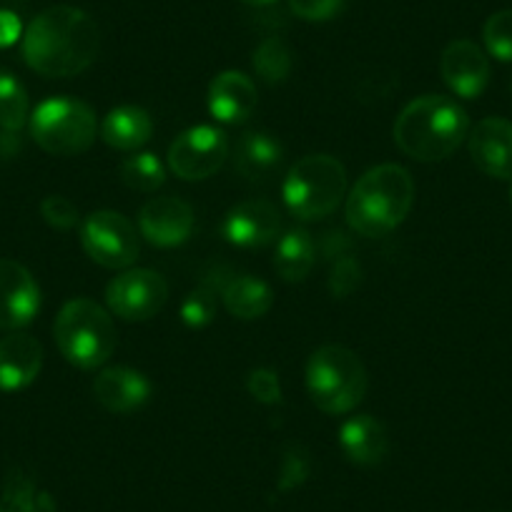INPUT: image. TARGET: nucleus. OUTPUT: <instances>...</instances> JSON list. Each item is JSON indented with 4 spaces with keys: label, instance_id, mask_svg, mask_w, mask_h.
Instances as JSON below:
<instances>
[{
    "label": "nucleus",
    "instance_id": "nucleus-1",
    "mask_svg": "<svg viewBox=\"0 0 512 512\" xmlns=\"http://www.w3.org/2000/svg\"><path fill=\"white\" fill-rule=\"evenodd\" d=\"M101 33L86 11L51 6L23 31V58L46 78H71L86 71L98 56Z\"/></svg>",
    "mask_w": 512,
    "mask_h": 512
},
{
    "label": "nucleus",
    "instance_id": "nucleus-2",
    "mask_svg": "<svg viewBox=\"0 0 512 512\" xmlns=\"http://www.w3.org/2000/svg\"><path fill=\"white\" fill-rule=\"evenodd\" d=\"M470 134L465 108L447 96H420L395 121V144L415 161H442L455 154Z\"/></svg>",
    "mask_w": 512,
    "mask_h": 512
},
{
    "label": "nucleus",
    "instance_id": "nucleus-3",
    "mask_svg": "<svg viewBox=\"0 0 512 512\" xmlns=\"http://www.w3.org/2000/svg\"><path fill=\"white\" fill-rule=\"evenodd\" d=\"M415 204V181L405 166L382 164L354 184L347 199V224L367 239L395 231Z\"/></svg>",
    "mask_w": 512,
    "mask_h": 512
},
{
    "label": "nucleus",
    "instance_id": "nucleus-4",
    "mask_svg": "<svg viewBox=\"0 0 512 512\" xmlns=\"http://www.w3.org/2000/svg\"><path fill=\"white\" fill-rule=\"evenodd\" d=\"M367 369L357 352L342 344H324L307 362V390L327 415H347L367 395Z\"/></svg>",
    "mask_w": 512,
    "mask_h": 512
},
{
    "label": "nucleus",
    "instance_id": "nucleus-5",
    "mask_svg": "<svg viewBox=\"0 0 512 512\" xmlns=\"http://www.w3.org/2000/svg\"><path fill=\"white\" fill-rule=\"evenodd\" d=\"M53 337L68 362L81 369H96L103 367L116 349V324L93 299H71L58 312Z\"/></svg>",
    "mask_w": 512,
    "mask_h": 512
},
{
    "label": "nucleus",
    "instance_id": "nucleus-6",
    "mask_svg": "<svg viewBox=\"0 0 512 512\" xmlns=\"http://www.w3.org/2000/svg\"><path fill=\"white\" fill-rule=\"evenodd\" d=\"M347 194V169L329 154L304 156L284 181V204L297 219L317 221L337 211Z\"/></svg>",
    "mask_w": 512,
    "mask_h": 512
},
{
    "label": "nucleus",
    "instance_id": "nucleus-7",
    "mask_svg": "<svg viewBox=\"0 0 512 512\" xmlns=\"http://www.w3.org/2000/svg\"><path fill=\"white\" fill-rule=\"evenodd\" d=\"M31 136L51 156L83 154L96 139V116L76 98H48L33 111Z\"/></svg>",
    "mask_w": 512,
    "mask_h": 512
},
{
    "label": "nucleus",
    "instance_id": "nucleus-8",
    "mask_svg": "<svg viewBox=\"0 0 512 512\" xmlns=\"http://www.w3.org/2000/svg\"><path fill=\"white\" fill-rule=\"evenodd\" d=\"M81 244L103 269H128L141 249L136 226L118 211H93L81 226Z\"/></svg>",
    "mask_w": 512,
    "mask_h": 512
},
{
    "label": "nucleus",
    "instance_id": "nucleus-9",
    "mask_svg": "<svg viewBox=\"0 0 512 512\" xmlns=\"http://www.w3.org/2000/svg\"><path fill=\"white\" fill-rule=\"evenodd\" d=\"M166 302H169V284L151 269H126L106 287L108 309L126 322H146L156 317Z\"/></svg>",
    "mask_w": 512,
    "mask_h": 512
},
{
    "label": "nucleus",
    "instance_id": "nucleus-10",
    "mask_svg": "<svg viewBox=\"0 0 512 512\" xmlns=\"http://www.w3.org/2000/svg\"><path fill=\"white\" fill-rule=\"evenodd\" d=\"M229 156V141L224 131L214 126H194L174 139L169 146V169L184 181H204L224 166Z\"/></svg>",
    "mask_w": 512,
    "mask_h": 512
},
{
    "label": "nucleus",
    "instance_id": "nucleus-11",
    "mask_svg": "<svg viewBox=\"0 0 512 512\" xmlns=\"http://www.w3.org/2000/svg\"><path fill=\"white\" fill-rule=\"evenodd\" d=\"M41 289L23 264L0 259V329L16 332L36 319Z\"/></svg>",
    "mask_w": 512,
    "mask_h": 512
},
{
    "label": "nucleus",
    "instance_id": "nucleus-12",
    "mask_svg": "<svg viewBox=\"0 0 512 512\" xmlns=\"http://www.w3.org/2000/svg\"><path fill=\"white\" fill-rule=\"evenodd\" d=\"M194 209L184 199L176 196H159V199L146 201L139 214V229L146 241L154 246H171L184 244L194 231Z\"/></svg>",
    "mask_w": 512,
    "mask_h": 512
},
{
    "label": "nucleus",
    "instance_id": "nucleus-13",
    "mask_svg": "<svg viewBox=\"0 0 512 512\" xmlns=\"http://www.w3.org/2000/svg\"><path fill=\"white\" fill-rule=\"evenodd\" d=\"M279 229H282V219H279V209L269 201L249 199L236 204L234 209L226 214L224 231L226 241L241 249H259L277 239Z\"/></svg>",
    "mask_w": 512,
    "mask_h": 512
},
{
    "label": "nucleus",
    "instance_id": "nucleus-14",
    "mask_svg": "<svg viewBox=\"0 0 512 512\" xmlns=\"http://www.w3.org/2000/svg\"><path fill=\"white\" fill-rule=\"evenodd\" d=\"M440 73L442 81L447 83L455 96L460 98H477L490 83V63L482 48L477 43L452 41L450 46L442 51L440 58Z\"/></svg>",
    "mask_w": 512,
    "mask_h": 512
},
{
    "label": "nucleus",
    "instance_id": "nucleus-15",
    "mask_svg": "<svg viewBox=\"0 0 512 512\" xmlns=\"http://www.w3.org/2000/svg\"><path fill=\"white\" fill-rule=\"evenodd\" d=\"M470 156L482 174L512 181V121L482 118L470 131Z\"/></svg>",
    "mask_w": 512,
    "mask_h": 512
},
{
    "label": "nucleus",
    "instance_id": "nucleus-16",
    "mask_svg": "<svg viewBox=\"0 0 512 512\" xmlns=\"http://www.w3.org/2000/svg\"><path fill=\"white\" fill-rule=\"evenodd\" d=\"M93 395L103 410L113 415H128L146 405L151 384L144 374L131 367H108L93 379Z\"/></svg>",
    "mask_w": 512,
    "mask_h": 512
},
{
    "label": "nucleus",
    "instance_id": "nucleus-17",
    "mask_svg": "<svg viewBox=\"0 0 512 512\" xmlns=\"http://www.w3.org/2000/svg\"><path fill=\"white\" fill-rule=\"evenodd\" d=\"M43 367V347L31 334L13 332L0 339V390L18 392L36 382Z\"/></svg>",
    "mask_w": 512,
    "mask_h": 512
},
{
    "label": "nucleus",
    "instance_id": "nucleus-18",
    "mask_svg": "<svg viewBox=\"0 0 512 512\" xmlns=\"http://www.w3.org/2000/svg\"><path fill=\"white\" fill-rule=\"evenodd\" d=\"M256 86L246 73L224 71L209 86V111L221 123H244L256 111Z\"/></svg>",
    "mask_w": 512,
    "mask_h": 512
},
{
    "label": "nucleus",
    "instance_id": "nucleus-19",
    "mask_svg": "<svg viewBox=\"0 0 512 512\" xmlns=\"http://www.w3.org/2000/svg\"><path fill=\"white\" fill-rule=\"evenodd\" d=\"M339 445L344 455L362 467H374L390 452V437L382 422L372 415L349 417L339 430Z\"/></svg>",
    "mask_w": 512,
    "mask_h": 512
},
{
    "label": "nucleus",
    "instance_id": "nucleus-20",
    "mask_svg": "<svg viewBox=\"0 0 512 512\" xmlns=\"http://www.w3.org/2000/svg\"><path fill=\"white\" fill-rule=\"evenodd\" d=\"M284 164V149L267 131H246L236 141L234 166L244 179L269 181Z\"/></svg>",
    "mask_w": 512,
    "mask_h": 512
},
{
    "label": "nucleus",
    "instance_id": "nucleus-21",
    "mask_svg": "<svg viewBox=\"0 0 512 512\" xmlns=\"http://www.w3.org/2000/svg\"><path fill=\"white\" fill-rule=\"evenodd\" d=\"M154 134V121L139 106H118L103 118L101 139L116 151H136L149 144Z\"/></svg>",
    "mask_w": 512,
    "mask_h": 512
},
{
    "label": "nucleus",
    "instance_id": "nucleus-22",
    "mask_svg": "<svg viewBox=\"0 0 512 512\" xmlns=\"http://www.w3.org/2000/svg\"><path fill=\"white\" fill-rule=\"evenodd\" d=\"M221 299H224L226 312L236 319H244V322L264 317L274 304V294L269 284L262 282V279L249 277V274L231 277L221 287Z\"/></svg>",
    "mask_w": 512,
    "mask_h": 512
},
{
    "label": "nucleus",
    "instance_id": "nucleus-23",
    "mask_svg": "<svg viewBox=\"0 0 512 512\" xmlns=\"http://www.w3.org/2000/svg\"><path fill=\"white\" fill-rule=\"evenodd\" d=\"M317 264V244L309 231L292 229L277 241L274 269L284 282H302Z\"/></svg>",
    "mask_w": 512,
    "mask_h": 512
},
{
    "label": "nucleus",
    "instance_id": "nucleus-24",
    "mask_svg": "<svg viewBox=\"0 0 512 512\" xmlns=\"http://www.w3.org/2000/svg\"><path fill=\"white\" fill-rule=\"evenodd\" d=\"M251 66H254L256 76L262 78L264 83H272L274 86V83L287 81L289 73H292V51H289V46L282 38L269 36L256 46Z\"/></svg>",
    "mask_w": 512,
    "mask_h": 512
},
{
    "label": "nucleus",
    "instance_id": "nucleus-25",
    "mask_svg": "<svg viewBox=\"0 0 512 512\" xmlns=\"http://www.w3.org/2000/svg\"><path fill=\"white\" fill-rule=\"evenodd\" d=\"M121 179L128 189L144 191V194H151V191L161 189L166 181V169L159 161V156L151 154V151H141V154L128 156L121 164Z\"/></svg>",
    "mask_w": 512,
    "mask_h": 512
},
{
    "label": "nucleus",
    "instance_id": "nucleus-26",
    "mask_svg": "<svg viewBox=\"0 0 512 512\" xmlns=\"http://www.w3.org/2000/svg\"><path fill=\"white\" fill-rule=\"evenodd\" d=\"M28 93L11 73H0V128L18 134L28 123Z\"/></svg>",
    "mask_w": 512,
    "mask_h": 512
},
{
    "label": "nucleus",
    "instance_id": "nucleus-27",
    "mask_svg": "<svg viewBox=\"0 0 512 512\" xmlns=\"http://www.w3.org/2000/svg\"><path fill=\"white\" fill-rule=\"evenodd\" d=\"M482 38L497 61H512V11H497L487 18Z\"/></svg>",
    "mask_w": 512,
    "mask_h": 512
},
{
    "label": "nucleus",
    "instance_id": "nucleus-28",
    "mask_svg": "<svg viewBox=\"0 0 512 512\" xmlns=\"http://www.w3.org/2000/svg\"><path fill=\"white\" fill-rule=\"evenodd\" d=\"M216 292L219 289L211 287V284H201L199 289L189 294L181 304V319H184L186 327L201 329L206 324H211V319L216 317Z\"/></svg>",
    "mask_w": 512,
    "mask_h": 512
},
{
    "label": "nucleus",
    "instance_id": "nucleus-29",
    "mask_svg": "<svg viewBox=\"0 0 512 512\" xmlns=\"http://www.w3.org/2000/svg\"><path fill=\"white\" fill-rule=\"evenodd\" d=\"M362 284V264L354 256L344 254L337 256V262L332 264V274H329V292L337 299H347L354 294Z\"/></svg>",
    "mask_w": 512,
    "mask_h": 512
},
{
    "label": "nucleus",
    "instance_id": "nucleus-30",
    "mask_svg": "<svg viewBox=\"0 0 512 512\" xmlns=\"http://www.w3.org/2000/svg\"><path fill=\"white\" fill-rule=\"evenodd\" d=\"M246 390L262 405H279L282 402V382H279V374L272 372V369H254L246 377Z\"/></svg>",
    "mask_w": 512,
    "mask_h": 512
},
{
    "label": "nucleus",
    "instance_id": "nucleus-31",
    "mask_svg": "<svg viewBox=\"0 0 512 512\" xmlns=\"http://www.w3.org/2000/svg\"><path fill=\"white\" fill-rule=\"evenodd\" d=\"M41 214H43V219H46L48 224H51L53 229H58V231L73 229V226L81 221L76 204H73L71 199H66V196H61V194L46 196V199L41 201Z\"/></svg>",
    "mask_w": 512,
    "mask_h": 512
},
{
    "label": "nucleus",
    "instance_id": "nucleus-32",
    "mask_svg": "<svg viewBox=\"0 0 512 512\" xmlns=\"http://www.w3.org/2000/svg\"><path fill=\"white\" fill-rule=\"evenodd\" d=\"M309 462L307 450L302 445H289L287 452H284V460H282V490H292V487H299L309 475Z\"/></svg>",
    "mask_w": 512,
    "mask_h": 512
},
{
    "label": "nucleus",
    "instance_id": "nucleus-33",
    "mask_svg": "<svg viewBox=\"0 0 512 512\" xmlns=\"http://www.w3.org/2000/svg\"><path fill=\"white\" fill-rule=\"evenodd\" d=\"M289 8L302 21L322 23L342 11L344 0H289Z\"/></svg>",
    "mask_w": 512,
    "mask_h": 512
},
{
    "label": "nucleus",
    "instance_id": "nucleus-34",
    "mask_svg": "<svg viewBox=\"0 0 512 512\" xmlns=\"http://www.w3.org/2000/svg\"><path fill=\"white\" fill-rule=\"evenodd\" d=\"M23 38L21 18L11 11H0V48H8Z\"/></svg>",
    "mask_w": 512,
    "mask_h": 512
},
{
    "label": "nucleus",
    "instance_id": "nucleus-35",
    "mask_svg": "<svg viewBox=\"0 0 512 512\" xmlns=\"http://www.w3.org/2000/svg\"><path fill=\"white\" fill-rule=\"evenodd\" d=\"M241 3H246V6L259 8V6H269V3H274V0H241Z\"/></svg>",
    "mask_w": 512,
    "mask_h": 512
},
{
    "label": "nucleus",
    "instance_id": "nucleus-36",
    "mask_svg": "<svg viewBox=\"0 0 512 512\" xmlns=\"http://www.w3.org/2000/svg\"><path fill=\"white\" fill-rule=\"evenodd\" d=\"M510 184H512V181H510ZM510 201H512V186H510Z\"/></svg>",
    "mask_w": 512,
    "mask_h": 512
},
{
    "label": "nucleus",
    "instance_id": "nucleus-37",
    "mask_svg": "<svg viewBox=\"0 0 512 512\" xmlns=\"http://www.w3.org/2000/svg\"><path fill=\"white\" fill-rule=\"evenodd\" d=\"M510 96H512V78H510Z\"/></svg>",
    "mask_w": 512,
    "mask_h": 512
},
{
    "label": "nucleus",
    "instance_id": "nucleus-38",
    "mask_svg": "<svg viewBox=\"0 0 512 512\" xmlns=\"http://www.w3.org/2000/svg\"><path fill=\"white\" fill-rule=\"evenodd\" d=\"M0 512H8V510H3V507H0Z\"/></svg>",
    "mask_w": 512,
    "mask_h": 512
}]
</instances>
